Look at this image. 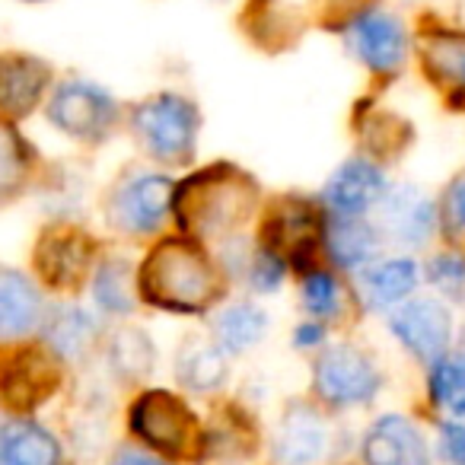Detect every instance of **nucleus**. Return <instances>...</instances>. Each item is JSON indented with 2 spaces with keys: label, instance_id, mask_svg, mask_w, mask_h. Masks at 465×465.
<instances>
[{
  "label": "nucleus",
  "instance_id": "obj_1",
  "mask_svg": "<svg viewBox=\"0 0 465 465\" xmlns=\"http://www.w3.org/2000/svg\"><path fill=\"white\" fill-rule=\"evenodd\" d=\"M141 297L166 312H204L223 293V278L211 255L192 240L169 236L156 242L137 274Z\"/></svg>",
  "mask_w": 465,
  "mask_h": 465
},
{
  "label": "nucleus",
  "instance_id": "obj_2",
  "mask_svg": "<svg viewBox=\"0 0 465 465\" xmlns=\"http://www.w3.org/2000/svg\"><path fill=\"white\" fill-rule=\"evenodd\" d=\"M259 204V185L236 166H211L175 192V217L188 236H232Z\"/></svg>",
  "mask_w": 465,
  "mask_h": 465
},
{
  "label": "nucleus",
  "instance_id": "obj_3",
  "mask_svg": "<svg viewBox=\"0 0 465 465\" xmlns=\"http://www.w3.org/2000/svg\"><path fill=\"white\" fill-rule=\"evenodd\" d=\"M198 109L192 99L179 93L150 96L131 112V128L153 160L160 163H188L198 141Z\"/></svg>",
  "mask_w": 465,
  "mask_h": 465
},
{
  "label": "nucleus",
  "instance_id": "obj_4",
  "mask_svg": "<svg viewBox=\"0 0 465 465\" xmlns=\"http://www.w3.org/2000/svg\"><path fill=\"white\" fill-rule=\"evenodd\" d=\"M128 424L134 437H141V443L169 459H188L201 446L198 418L192 414V408L179 395L163 389H150L131 405Z\"/></svg>",
  "mask_w": 465,
  "mask_h": 465
},
{
  "label": "nucleus",
  "instance_id": "obj_5",
  "mask_svg": "<svg viewBox=\"0 0 465 465\" xmlns=\"http://www.w3.org/2000/svg\"><path fill=\"white\" fill-rule=\"evenodd\" d=\"M312 389L329 408L367 405L380 395L382 373L370 354L354 344H331L316 357L312 367Z\"/></svg>",
  "mask_w": 465,
  "mask_h": 465
},
{
  "label": "nucleus",
  "instance_id": "obj_6",
  "mask_svg": "<svg viewBox=\"0 0 465 465\" xmlns=\"http://www.w3.org/2000/svg\"><path fill=\"white\" fill-rule=\"evenodd\" d=\"M48 118L77 141H103L118 122V105L103 86L90 80H64L48 99Z\"/></svg>",
  "mask_w": 465,
  "mask_h": 465
},
{
  "label": "nucleus",
  "instance_id": "obj_7",
  "mask_svg": "<svg viewBox=\"0 0 465 465\" xmlns=\"http://www.w3.org/2000/svg\"><path fill=\"white\" fill-rule=\"evenodd\" d=\"M169 207H173V185L166 175L134 173L112 192L109 220L115 223V230L147 236L160 230Z\"/></svg>",
  "mask_w": 465,
  "mask_h": 465
},
{
  "label": "nucleus",
  "instance_id": "obj_8",
  "mask_svg": "<svg viewBox=\"0 0 465 465\" xmlns=\"http://www.w3.org/2000/svg\"><path fill=\"white\" fill-rule=\"evenodd\" d=\"M93 252H96V246H93V240L84 230L52 226L48 232H42L39 246H35L39 278L54 291H74L90 272Z\"/></svg>",
  "mask_w": 465,
  "mask_h": 465
},
{
  "label": "nucleus",
  "instance_id": "obj_9",
  "mask_svg": "<svg viewBox=\"0 0 465 465\" xmlns=\"http://www.w3.org/2000/svg\"><path fill=\"white\" fill-rule=\"evenodd\" d=\"M389 329H392V335L399 338V341L405 344V351H411L418 361L433 363L450 348L452 316L440 300L418 297L389 316Z\"/></svg>",
  "mask_w": 465,
  "mask_h": 465
},
{
  "label": "nucleus",
  "instance_id": "obj_10",
  "mask_svg": "<svg viewBox=\"0 0 465 465\" xmlns=\"http://www.w3.org/2000/svg\"><path fill=\"white\" fill-rule=\"evenodd\" d=\"M348 42L357 58L373 74H382V77H389V74H395L405 64L408 35L405 26L392 14H382V10L361 14L357 20L348 23Z\"/></svg>",
  "mask_w": 465,
  "mask_h": 465
},
{
  "label": "nucleus",
  "instance_id": "obj_11",
  "mask_svg": "<svg viewBox=\"0 0 465 465\" xmlns=\"http://www.w3.org/2000/svg\"><path fill=\"white\" fill-rule=\"evenodd\" d=\"M319 236H322V220H319L316 207L300 198H287L278 201L274 211L265 217V242L262 246L272 249L284 262L306 259L316 249Z\"/></svg>",
  "mask_w": 465,
  "mask_h": 465
},
{
  "label": "nucleus",
  "instance_id": "obj_12",
  "mask_svg": "<svg viewBox=\"0 0 465 465\" xmlns=\"http://www.w3.org/2000/svg\"><path fill=\"white\" fill-rule=\"evenodd\" d=\"M52 67L33 54H0V118L20 122L42 103Z\"/></svg>",
  "mask_w": 465,
  "mask_h": 465
},
{
  "label": "nucleus",
  "instance_id": "obj_13",
  "mask_svg": "<svg viewBox=\"0 0 465 465\" xmlns=\"http://www.w3.org/2000/svg\"><path fill=\"white\" fill-rule=\"evenodd\" d=\"M363 462L367 465H430V450L414 420L401 414L380 418L363 437Z\"/></svg>",
  "mask_w": 465,
  "mask_h": 465
},
{
  "label": "nucleus",
  "instance_id": "obj_14",
  "mask_svg": "<svg viewBox=\"0 0 465 465\" xmlns=\"http://www.w3.org/2000/svg\"><path fill=\"white\" fill-rule=\"evenodd\" d=\"M424 74L450 103H465V33L427 29L418 42Z\"/></svg>",
  "mask_w": 465,
  "mask_h": 465
},
{
  "label": "nucleus",
  "instance_id": "obj_15",
  "mask_svg": "<svg viewBox=\"0 0 465 465\" xmlns=\"http://www.w3.org/2000/svg\"><path fill=\"white\" fill-rule=\"evenodd\" d=\"M386 175L370 160H348L325 185V204L341 217H361L386 198Z\"/></svg>",
  "mask_w": 465,
  "mask_h": 465
},
{
  "label": "nucleus",
  "instance_id": "obj_16",
  "mask_svg": "<svg viewBox=\"0 0 465 465\" xmlns=\"http://www.w3.org/2000/svg\"><path fill=\"white\" fill-rule=\"evenodd\" d=\"M325 420L306 401H291L274 433V459L281 465H312L325 450Z\"/></svg>",
  "mask_w": 465,
  "mask_h": 465
},
{
  "label": "nucleus",
  "instance_id": "obj_17",
  "mask_svg": "<svg viewBox=\"0 0 465 465\" xmlns=\"http://www.w3.org/2000/svg\"><path fill=\"white\" fill-rule=\"evenodd\" d=\"M380 217L382 230L401 246H424L430 240L433 223H437V211H433L430 198L414 185L386 192V198L380 201Z\"/></svg>",
  "mask_w": 465,
  "mask_h": 465
},
{
  "label": "nucleus",
  "instance_id": "obj_18",
  "mask_svg": "<svg viewBox=\"0 0 465 465\" xmlns=\"http://www.w3.org/2000/svg\"><path fill=\"white\" fill-rule=\"evenodd\" d=\"M45 306L26 274L0 265V341H20L42 325Z\"/></svg>",
  "mask_w": 465,
  "mask_h": 465
},
{
  "label": "nucleus",
  "instance_id": "obj_19",
  "mask_svg": "<svg viewBox=\"0 0 465 465\" xmlns=\"http://www.w3.org/2000/svg\"><path fill=\"white\" fill-rule=\"evenodd\" d=\"M54 389H58V367L52 357L39 354V351L20 354L0 380V395L14 411H33Z\"/></svg>",
  "mask_w": 465,
  "mask_h": 465
},
{
  "label": "nucleus",
  "instance_id": "obj_20",
  "mask_svg": "<svg viewBox=\"0 0 465 465\" xmlns=\"http://www.w3.org/2000/svg\"><path fill=\"white\" fill-rule=\"evenodd\" d=\"M0 465H61V443L35 420H14L0 430Z\"/></svg>",
  "mask_w": 465,
  "mask_h": 465
},
{
  "label": "nucleus",
  "instance_id": "obj_21",
  "mask_svg": "<svg viewBox=\"0 0 465 465\" xmlns=\"http://www.w3.org/2000/svg\"><path fill=\"white\" fill-rule=\"evenodd\" d=\"M325 246H329V255L338 268H363L370 265V259L380 249V232L376 226H370L367 220L361 217H335L322 226Z\"/></svg>",
  "mask_w": 465,
  "mask_h": 465
},
{
  "label": "nucleus",
  "instance_id": "obj_22",
  "mask_svg": "<svg viewBox=\"0 0 465 465\" xmlns=\"http://www.w3.org/2000/svg\"><path fill=\"white\" fill-rule=\"evenodd\" d=\"M418 284V265L411 259L376 262L361 274V297L370 310H389L392 303L405 300Z\"/></svg>",
  "mask_w": 465,
  "mask_h": 465
},
{
  "label": "nucleus",
  "instance_id": "obj_23",
  "mask_svg": "<svg viewBox=\"0 0 465 465\" xmlns=\"http://www.w3.org/2000/svg\"><path fill=\"white\" fill-rule=\"evenodd\" d=\"M179 382L192 392H213L226 380V351L211 341H188L179 351Z\"/></svg>",
  "mask_w": 465,
  "mask_h": 465
},
{
  "label": "nucleus",
  "instance_id": "obj_24",
  "mask_svg": "<svg viewBox=\"0 0 465 465\" xmlns=\"http://www.w3.org/2000/svg\"><path fill=\"white\" fill-rule=\"evenodd\" d=\"M268 331V316L252 303H232L213 319V335L226 354H242Z\"/></svg>",
  "mask_w": 465,
  "mask_h": 465
},
{
  "label": "nucleus",
  "instance_id": "obj_25",
  "mask_svg": "<svg viewBox=\"0 0 465 465\" xmlns=\"http://www.w3.org/2000/svg\"><path fill=\"white\" fill-rule=\"evenodd\" d=\"M48 344L58 357L64 361H77L90 351L93 338H96V322L86 310L80 306H61L52 319H48Z\"/></svg>",
  "mask_w": 465,
  "mask_h": 465
},
{
  "label": "nucleus",
  "instance_id": "obj_26",
  "mask_svg": "<svg viewBox=\"0 0 465 465\" xmlns=\"http://www.w3.org/2000/svg\"><path fill=\"white\" fill-rule=\"evenodd\" d=\"M430 399L456 420L465 418V354H443L430 363Z\"/></svg>",
  "mask_w": 465,
  "mask_h": 465
},
{
  "label": "nucleus",
  "instance_id": "obj_27",
  "mask_svg": "<svg viewBox=\"0 0 465 465\" xmlns=\"http://www.w3.org/2000/svg\"><path fill=\"white\" fill-rule=\"evenodd\" d=\"M112 370H115L122 380H143V376L153 370L156 351L153 341L143 335L141 329H122L109 344Z\"/></svg>",
  "mask_w": 465,
  "mask_h": 465
},
{
  "label": "nucleus",
  "instance_id": "obj_28",
  "mask_svg": "<svg viewBox=\"0 0 465 465\" xmlns=\"http://www.w3.org/2000/svg\"><path fill=\"white\" fill-rule=\"evenodd\" d=\"M93 297L96 306L109 316H128L134 306V293H131V268L118 259H109L99 265L96 278H93Z\"/></svg>",
  "mask_w": 465,
  "mask_h": 465
},
{
  "label": "nucleus",
  "instance_id": "obj_29",
  "mask_svg": "<svg viewBox=\"0 0 465 465\" xmlns=\"http://www.w3.org/2000/svg\"><path fill=\"white\" fill-rule=\"evenodd\" d=\"M303 303L312 316L335 319L341 312V284L329 272H312L303 281Z\"/></svg>",
  "mask_w": 465,
  "mask_h": 465
},
{
  "label": "nucleus",
  "instance_id": "obj_30",
  "mask_svg": "<svg viewBox=\"0 0 465 465\" xmlns=\"http://www.w3.org/2000/svg\"><path fill=\"white\" fill-rule=\"evenodd\" d=\"M427 278L443 297L462 300L465 297V259L456 252H440L427 265Z\"/></svg>",
  "mask_w": 465,
  "mask_h": 465
},
{
  "label": "nucleus",
  "instance_id": "obj_31",
  "mask_svg": "<svg viewBox=\"0 0 465 465\" xmlns=\"http://www.w3.org/2000/svg\"><path fill=\"white\" fill-rule=\"evenodd\" d=\"M437 223L450 240H459L465 232V173L446 185L443 198L437 204Z\"/></svg>",
  "mask_w": 465,
  "mask_h": 465
},
{
  "label": "nucleus",
  "instance_id": "obj_32",
  "mask_svg": "<svg viewBox=\"0 0 465 465\" xmlns=\"http://www.w3.org/2000/svg\"><path fill=\"white\" fill-rule=\"evenodd\" d=\"M284 272H287L284 259H278V255L265 246H262L259 252L252 255V262H249V281H252V287L262 293L278 291V284L284 281Z\"/></svg>",
  "mask_w": 465,
  "mask_h": 465
},
{
  "label": "nucleus",
  "instance_id": "obj_33",
  "mask_svg": "<svg viewBox=\"0 0 465 465\" xmlns=\"http://www.w3.org/2000/svg\"><path fill=\"white\" fill-rule=\"evenodd\" d=\"M440 456L450 465H465V424L462 420H446L440 427Z\"/></svg>",
  "mask_w": 465,
  "mask_h": 465
},
{
  "label": "nucleus",
  "instance_id": "obj_34",
  "mask_svg": "<svg viewBox=\"0 0 465 465\" xmlns=\"http://www.w3.org/2000/svg\"><path fill=\"white\" fill-rule=\"evenodd\" d=\"M319 4H322L325 23H351L367 14L370 0H319Z\"/></svg>",
  "mask_w": 465,
  "mask_h": 465
},
{
  "label": "nucleus",
  "instance_id": "obj_35",
  "mask_svg": "<svg viewBox=\"0 0 465 465\" xmlns=\"http://www.w3.org/2000/svg\"><path fill=\"white\" fill-rule=\"evenodd\" d=\"M325 341V329L319 322H303L297 329V338H293V344L297 348H316V344Z\"/></svg>",
  "mask_w": 465,
  "mask_h": 465
},
{
  "label": "nucleus",
  "instance_id": "obj_36",
  "mask_svg": "<svg viewBox=\"0 0 465 465\" xmlns=\"http://www.w3.org/2000/svg\"><path fill=\"white\" fill-rule=\"evenodd\" d=\"M109 465H166V462H160L156 456H147V452H141V450H122V452H115V459H112Z\"/></svg>",
  "mask_w": 465,
  "mask_h": 465
},
{
  "label": "nucleus",
  "instance_id": "obj_37",
  "mask_svg": "<svg viewBox=\"0 0 465 465\" xmlns=\"http://www.w3.org/2000/svg\"><path fill=\"white\" fill-rule=\"evenodd\" d=\"M14 166H16V156H14V150H10V143L4 141V134H0V185L14 175Z\"/></svg>",
  "mask_w": 465,
  "mask_h": 465
},
{
  "label": "nucleus",
  "instance_id": "obj_38",
  "mask_svg": "<svg viewBox=\"0 0 465 465\" xmlns=\"http://www.w3.org/2000/svg\"><path fill=\"white\" fill-rule=\"evenodd\" d=\"M29 4H39V0H29Z\"/></svg>",
  "mask_w": 465,
  "mask_h": 465
}]
</instances>
